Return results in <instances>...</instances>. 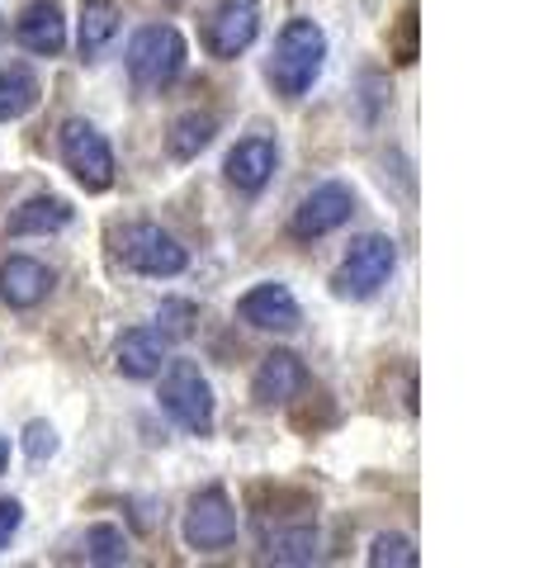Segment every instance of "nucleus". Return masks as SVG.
<instances>
[{
	"instance_id": "nucleus-16",
	"label": "nucleus",
	"mask_w": 539,
	"mask_h": 568,
	"mask_svg": "<svg viewBox=\"0 0 539 568\" xmlns=\"http://www.w3.org/2000/svg\"><path fill=\"white\" fill-rule=\"evenodd\" d=\"M71 223V204L58 194H33L10 213V237H52Z\"/></svg>"
},
{
	"instance_id": "nucleus-20",
	"label": "nucleus",
	"mask_w": 539,
	"mask_h": 568,
	"mask_svg": "<svg viewBox=\"0 0 539 568\" xmlns=\"http://www.w3.org/2000/svg\"><path fill=\"white\" fill-rule=\"evenodd\" d=\"M270 564H317L322 559V536L317 526H289L265 540Z\"/></svg>"
},
{
	"instance_id": "nucleus-4",
	"label": "nucleus",
	"mask_w": 539,
	"mask_h": 568,
	"mask_svg": "<svg viewBox=\"0 0 539 568\" xmlns=\"http://www.w3.org/2000/svg\"><path fill=\"white\" fill-rule=\"evenodd\" d=\"M58 148H62V166L71 171V181H77L85 194H104L114 185V152L95 123L67 119L58 129Z\"/></svg>"
},
{
	"instance_id": "nucleus-27",
	"label": "nucleus",
	"mask_w": 539,
	"mask_h": 568,
	"mask_svg": "<svg viewBox=\"0 0 539 568\" xmlns=\"http://www.w3.org/2000/svg\"><path fill=\"white\" fill-rule=\"evenodd\" d=\"M10 469V436H0V474Z\"/></svg>"
},
{
	"instance_id": "nucleus-7",
	"label": "nucleus",
	"mask_w": 539,
	"mask_h": 568,
	"mask_svg": "<svg viewBox=\"0 0 539 568\" xmlns=\"http://www.w3.org/2000/svg\"><path fill=\"white\" fill-rule=\"evenodd\" d=\"M180 536H185L190 549H200V555L227 549L232 540H237V507H232V497H227L223 488H204V493L190 503Z\"/></svg>"
},
{
	"instance_id": "nucleus-10",
	"label": "nucleus",
	"mask_w": 539,
	"mask_h": 568,
	"mask_svg": "<svg viewBox=\"0 0 539 568\" xmlns=\"http://www.w3.org/2000/svg\"><path fill=\"white\" fill-rule=\"evenodd\" d=\"M237 317L246 327H256V332H294L303 323V308H298V298H294L289 284L265 280V284H256V290L242 294Z\"/></svg>"
},
{
	"instance_id": "nucleus-5",
	"label": "nucleus",
	"mask_w": 539,
	"mask_h": 568,
	"mask_svg": "<svg viewBox=\"0 0 539 568\" xmlns=\"http://www.w3.org/2000/svg\"><path fill=\"white\" fill-rule=\"evenodd\" d=\"M393 265H398V242L384 237V233H365V237L350 242L346 261L336 265L332 290L340 298H374L388 284Z\"/></svg>"
},
{
	"instance_id": "nucleus-18",
	"label": "nucleus",
	"mask_w": 539,
	"mask_h": 568,
	"mask_svg": "<svg viewBox=\"0 0 539 568\" xmlns=\"http://www.w3.org/2000/svg\"><path fill=\"white\" fill-rule=\"evenodd\" d=\"M39 95H43V85H39V77H33L29 62L0 67V123L24 119L33 104H39Z\"/></svg>"
},
{
	"instance_id": "nucleus-19",
	"label": "nucleus",
	"mask_w": 539,
	"mask_h": 568,
	"mask_svg": "<svg viewBox=\"0 0 539 568\" xmlns=\"http://www.w3.org/2000/svg\"><path fill=\"white\" fill-rule=\"evenodd\" d=\"M218 138V119L213 114H200V110H190V114H180L171 123V133H166V152L175 156V162H194L209 142Z\"/></svg>"
},
{
	"instance_id": "nucleus-17",
	"label": "nucleus",
	"mask_w": 539,
	"mask_h": 568,
	"mask_svg": "<svg viewBox=\"0 0 539 568\" xmlns=\"http://www.w3.org/2000/svg\"><path fill=\"white\" fill-rule=\"evenodd\" d=\"M119 6L114 0H81V29H77V48H81V58H100L104 48H110L119 39Z\"/></svg>"
},
{
	"instance_id": "nucleus-26",
	"label": "nucleus",
	"mask_w": 539,
	"mask_h": 568,
	"mask_svg": "<svg viewBox=\"0 0 539 568\" xmlns=\"http://www.w3.org/2000/svg\"><path fill=\"white\" fill-rule=\"evenodd\" d=\"M20 526H24V507L14 503V497H0V549H10Z\"/></svg>"
},
{
	"instance_id": "nucleus-6",
	"label": "nucleus",
	"mask_w": 539,
	"mask_h": 568,
	"mask_svg": "<svg viewBox=\"0 0 539 568\" xmlns=\"http://www.w3.org/2000/svg\"><path fill=\"white\" fill-rule=\"evenodd\" d=\"M114 252L133 275H148V280H175L190 265V252L161 223H129L114 237Z\"/></svg>"
},
{
	"instance_id": "nucleus-15",
	"label": "nucleus",
	"mask_w": 539,
	"mask_h": 568,
	"mask_svg": "<svg viewBox=\"0 0 539 568\" xmlns=\"http://www.w3.org/2000/svg\"><path fill=\"white\" fill-rule=\"evenodd\" d=\"M52 284H58V275H52L43 261H33V256L0 261V298H6L10 308H39L52 294Z\"/></svg>"
},
{
	"instance_id": "nucleus-28",
	"label": "nucleus",
	"mask_w": 539,
	"mask_h": 568,
	"mask_svg": "<svg viewBox=\"0 0 539 568\" xmlns=\"http://www.w3.org/2000/svg\"><path fill=\"white\" fill-rule=\"evenodd\" d=\"M0 33H6V29H0Z\"/></svg>"
},
{
	"instance_id": "nucleus-3",
	"label": "nucleus",
	"mask_w": 539,
	"mask_h": 568,
	"mask_svg": "<svg viewBox=\"0 0 539 568\" xmlns=\"http://www.w3.org/2000/svg\"><path fill=\"white\" fill-rule=\"evenodd\" d=\"M185 58L190 52L175 24H148L129 43V77L138 91H161V85H171L185 71Z\"/></svg>"
},
{
	"instance_id": "nucleus-8",
	"label": "nucleus",
	"mask_w": 539,
	"mask_h": 568,
	"mask_svg": "<svg viewBox=\"0 0 539 568\" xmlns=\"http://www.w3.org/2000/svg\"><path fill=\"white\" fill-rule=\"evenodd\" d=\"M350 213H355L350 185L327 181V185H317L313 194H303V204L294 209V219H289V233H294L298 242H317V237L336 233V227H346Z\"/></svg>"
},
{
	"instance_id": "nucleus-11",
	"label": "nucleus",
	"mask_w": 539,
	"mask_h": 568,
	"mask_svg": "<svg viewBox=\"0 0 539 568\" xmlns=\"http://www.w3.org/2000/svg\"><path fill=\"white\" fill-rule=\"evenodd\" d=\"M171 361V336L156 327H129L114 346V369L123 379H156Z\"/></svg>"
},
{
	"instance_id": "nucleus-22",
	"label": "nucleus",
	"mask_w": 539,
	"mask_h": 568,
	"mask_svg": "<svg viewBox=\"0 0 539 568\" xmlns=\"http://www.w3.org/2000/svg\"><path fill=\"white\" fill-rule=\"evenodd\" d=\"M417 545H411L407 536H398V530H384V536H374L369 545V564L374 568H417Z\"/></svg>"
},
{
	"instance_id": "nucleus-21",
	"label": "nucleus",
	"mask_w": 539,
	"mask_h": 568,
	"mask_svg": "<svg viewBox=\"0 0 539 568\" xmlns=\"http://www.w3.org/2000/svg\"><path fill=\"white\" fill-rule=\"evenodd\" d=\"M85 559L100 564V568H114V564H129V536L119 526H90L85 530Z\"/></svg>"
},
{
	"instance_id": "nucleus-13",
	"label": "nucleus",
	"mask_w": 539,
	"mask_h": 568,
	"mask_svg": "<svg viewBox=\"0 0 539 568\" xmlns=\"http://www.w3.org/2000/svg\"><path fill=\"white\" fill-rule=\"evenodd\" d=\"M14 43L33 52V58H58L67 48V20H62L58 0H33V6H24L20 20H14Z\"/></svg>"
},
{
	"instance_id": "nucleus-1",
	"label": "nucleus",
	"mask_w": 539,
	"mask_h": 568,
	"mask_svg": "<svg viewBox=\"0 0 539 568\" xmlns=\"http://www.w3.org/2000/svg\"><path fill=\"white\" fill-rule=\"evenodd\" d=\"M322 67H327V33H322V24L289 20L279 29L275 52H270V81H275V91L289 100L308 95L313 81L322 77Z\"/></svg>"
},
{
	"instance_id": "nucleus-23",
	"label": "nucleus",
	"mask_w": 539,
	"mask_h": 568,
	"mask_svg": "<svg viewBox=\"0 0 539 568\" xmlns=\"http://www.w3.org/2000/svg\"><path fill=\"white\" fill-rule=\"evenodd\" d=\"M417 29H421V14H417V6H407L398 14V29H393V58L403 67L417 62Z\"/></svg>"
},
{
	"instance_id": "nucleus-9",
	"label": "nucleus",
	"mask_w": 539,
	"mask_h": 568,
	"mask_svg": "<svg viewBox=\"0 0 539 568\" xmlns=\"http://www.w3.org/2000/svg\"><path fill=\"white\" fill-rule=\"evenodd\" d=\"M256 33H261V6L256 0H223V6L204 20V48L213 52V58L232 62L256 43Z\"/></svg>"
},
{
	"instance_id": "nucleus-14",
	"label": "nucleus",
	"mask_w": 539,
	"mask_h": 568,
	"mask_svg": "<svg viewBox=\"0 0 539 568\" xmlns=\"http://www.w3.org/2000/svg\"><path fill=\"white\" fill-rule=\"evenodd\" d=\"M275 166H279V148L270 138H242L237 148L227 152L223 175L242 194H261L270 181H275Z\"/></svg>"
},
{
	"instance_id": "nucleus-2",
	"label": "nucleus",
	"mask_w": 539,
	"mask_h": 568,
	"mask_svg": "<svg viewBox=\"0 0 539 568\" xmlns=\"http://www.w3.org/2000/svg\"><path fill=\"white\" fill-rule=\"evenodd\" d=\"M161 413L175 426H185L190 436H209L213 432V384L200 375V365L190 361H166V375H161Z\"/></svg>"
},
{
	"instance_id": "nucleus-12",
	"label": "nucleus",
	"mask_w": 539,
	"mask_h": 568,
	"mask_svg": "<svg viewBox=\"0 0 539 568\" xmlns=\"http://www.w3.org/2000/svg\"><path fill=\"white\" fill-rule=\"evenodd\" d=\"M303 388H308V369H303L298 355L294 351H270L261 361V369H256V379H251V403L279 407V403L298 398Z\"/></svg>"
},
{
	"instance_id": "nucleus-25",
	"label": "nucleus",
	"mask_w": 539,
	"mask_h": 568,
	"mask_svg": "<svg viewBox=\"0 0 539 568\" xmlns=\"http://www.w3.org/2000/svg\"><path fill=\"white\" fill-rule=\"evenodd\" d=\"M24 455L33 459V465L52 459V455H58V432H52L48 422H29V426H24Z\"/></svg>"
},
{
	"instance_id": "nucleus-24",
	"label": "nucleus",
	"mask_w": 539,
	"mask_h": 568,
	"mask_svg": "<svg viewBox=\"0 0 539 568\" xmlns=\"http://www.w3.org/2000/svg\"><path fill=\"white\" fill-rule=\"evenodd\" d=\"M156 332H166L171 342H180V336L194 332V304H180V298H171V304H161L156 313Z\"/></svg>"
}]
</instances>
